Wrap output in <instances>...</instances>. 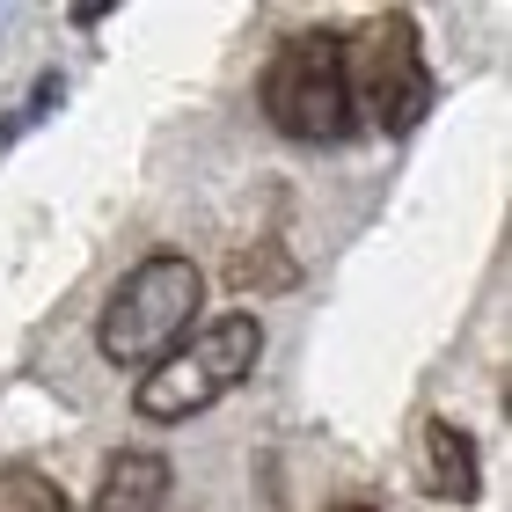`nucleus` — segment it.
Masks as SVG:
<instances>
[{"instance_id":"obj_8","label":"nucleus","mask_w":512,"mask_h":512,"mask_svg":"<svg viewBox=\"0 0 512 512\" xmlns=\"http://www.w3.org/2000/svg\"><path fill=\"white\" fill-rule=\"evenodd\" d=\"M0 512H74L59 491V476L44 469H0Z\"/></svg>"},{"instance_id":"obj_1","label":"nucleus","mask_w":512,"mask_h":512,"mask_svg":"<svg viewBox=\"0 0 512 512\" xmlns=\"http://www.w3.org/2000/svg\"><path fill=\"white\" fill-rule=\"evenodd\" d=\"M205 315V271L176 249H154L118 278V293L96 315V352L125 374H154Z\"/></svg>"},{"instance_id":"obj_5","label":"nucleus","mask_w":512,"mask_h":512,"mask_svg":"<svg viewBox=\"0 0 512 512\" xmlns=\"http://www.w3.org/2000/svg\"><path fill=\"white\" fill-rule=\"evenodd\" d=\"M417 483H425V498H439V505H476V491H483L476 439L461 432L454 417H425V469H417Z\"/></svg>"},{"instance_id":"obj_4","label":"nucleus","mask_w":512,"mask_h":512,"mask_svg":"<svg viewBox=\"0 0 512 512\" xmlns=\"http://www.w3.org/2000/svg\"><path fill=\"white\" fill-rule=\"evenodd\" d=\"M344 74H352V110H366V125L403 139L432 110V74H425V37L403 8L366 15L344 37Z\"/></svg>"},{"instance_id":"obj_7","label":"nucleus","mask_w":512,"mask_h":512,"mask_svg":"<svg viewBox=\"0 0 512 512\" xmlns=\"http://www.w3.org/2000/svg\"><path fill=\"white\" fill-rule=\"evenodd\" d=\"M227 286H242V293H293L300 286V264H293V249L278 227H264L249 249L227 256Z\"/></svg>"},{"instance_id":"obj_2","label":"nucleus","mask_w":512,"mask_h":512,"mask_svg":"<svg viewBox=\"0 0 512 512\" xmlns=\"http://www.w3.org/2000/svg\"><path fill=\"white\" fill-rule=\"evenodd\" d=\"M271 132H286L293 147H344L359 132L352 110V74H344V37L337 30H300L271 52L264 81H256Z\"/></svg>"},{"instance_id":"obj_9","label":"nucleus","mask_w":512,"mask_h":512,"mask_svg":"<svg viewBox=\"0 0 512 512\" xmlns=\"http://www.w3.org/2000/svg\"><path fill=\"white\" fill-rule=\"evenodd\" d=\"M337 512H374V505H337Z\"/></svg>"},{"instance_id":"obj_3","label":"nucleus","mask_w":512,"mask_h":512,"mask_svg":"<svg viewBox=\"0 0 512 512\" xmlns=\"http://www.w3.org/2000/svg\"><path fill=\"white\" fill-rule=\"evenodd\" d=\"M264 359V322L256 315H220V322H198L191 337L176 344L154 374H139V417L147 425H183V417H205L213 403H227Z\"/></svg>"},{"instance_id":"obj_6","label":"nucleus","mask_w":512,"mask_h":512,"mask_svg":"<svg viewBox=\"0 0 512 512\" xmlns=\"http://www.w3.org/2000/svg\"><path fill=\"white\" fill-rule=\"evenodd\" d=\"M161 505H169V461L154 447H118L103 461L96 512H161Z\"/></svg>"}]
</instances>
